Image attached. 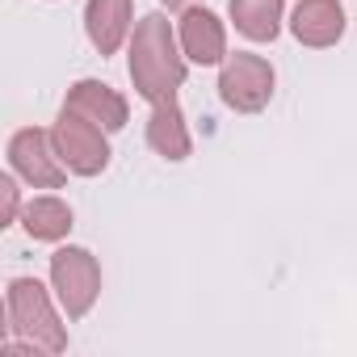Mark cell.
Returning a JSON list of instances; mask_svg holds the SVG:
<instances>
[{
    "label": "cell",
    "instance_id": "1",
    "mask_svg": "<svg viewBox=\"0 0 357 357\" xmlns=\"http://www.w3.org/2000/svg\"><path fill=\"white\" fill-rule=\"evenodd\" d=\"M130 84L143 101L164 105L176 101V89L185 84V55L176 51V34L164 13H147L135 22L130 38Z\"/></svg>",
    "mask_w": 357,
    "mask_h": 357
},
{
    "label": "cell",
    "instance_id": "2",
    "mask_svg": "<svg viewBox=\"0 0 357 357\" xmlns=\"http://www.w3.org/2000/svg\"><path fill=\"white\" fill-rule=\"evenodd\" d=\"M5 307H9V340H22L34 353H63L68 349V332H63L47 290L34 278H13Z\"/></svg>",
    "mask_w": 357,
    "mask_h": 357
},
{
    "label": "cell",
    "instance_id": "3",
    "mask_svg": "<svg viewBox=\"0 0 357 357\" xmlns=\"http://www.w3.org/2000/svg\"><path fill=\"white\" fill-rule=\"evenodd\" d=\"M51 286H55L68 319L89 315V307L101 294V265H97V257L89 248H72V244L59 248L51 257Z\"/></svg>",
    "mask_w": 357,
    "mask_h": 357
},
{
    "label": "cell",
    "instance_id": "4",
    "mask_svg": "<svg viewBox=\"0 0 357 357\" xmlns=\"http://www.w3.org/2000/svg\"><path fill=\"white\" fill-rule=\"evenodd\" d=\"M219 97L236 109V114H257L269 105L273 97V68L269 59L261 55H248V51H236L223 59V72H219Z\"/></svg>",
    "mask_w": 357,
    "mask_h": 357
},
{
    "label": "cell",
    "instance_id": "5",
    "mask_svg": "<svg viewBox=\"0 0 357 357\" xmlns=\"http://www.w3.org/2000/svg\"><path fill=\"white\" fill-rule=\"evenodd\" d=\"M51 139H55V151H59V160L68 164V172H76V176H97V172H105V164H109V143H105V135H101L97 122H89V118L63 109L59 122L51 126Z\"/></svg>",
    "mask_w": 357,
    "mask_h": 357
},
{
    "label": "cell",
    "instance_id": "6",
    "mask_svg": "<svg viewBox=\"0 0 357 357\" xmlns=\"http://www.w3.org/2000/svg\"><path fill=\"white\" fill-rule=\"evenodd\" d=\"M9 164L34 190H59L68 181V164L59 160L55 139L43 126H26V130H17L9 139Z\"/></svg>",
    "mask_w": 357,
    "mask_h": 357
},
{
    "label": "cell",
    "instance_id": "7",
    "mask_svg": "<svg viewBox=\"0 0 357 357\" xmlns=\"http://www.w3.org/2000/svg\"><path fill=\"white\" fill-rule=\"evenodd\" d=\"M63 109H72V114H80V118H89V122H97L101 130H122L126 118H130L126 97H122L118 89L101 84V80H76V84L68 89Z\"/></svg>",
    "mask_w": 357,
    "mask_h": 357
},
{
    "label": "cell",
    "instance_id": "8",
    "mask_svg": "<svg viewBox=\"0 0 357 357\" xmlns=\"http://www.w3.org/2000/svg\"><path fill=\"white\" fill-rule=\"evenodd\" d=\"M181 51L185 59H194L198 68H215L227 59V30L211 9H185L181 13Z\"/></svg>",
    "mask_w": 357,
    "mask_h": 357
},
{
    "label": "cell",
    "instance_id": "9",
    "mask_svg": "<svg viewBox=\"0 0 357 357\" xmlns=\"http://www.w3.org/2000/svg\"><path fill=\"white\" fill-rule=\"evenodd\" d=\"M290 30L303 47H336L344 38V9L340 0H298L294 5V17H290Z\"/></svg>",
    "mask_w": 357,
    "mask_h": 357
},
{
    "label": "cell",
    "instance_id": "10",
    "mask_svg": "<svg viewBox=\"0 0 357 357\" xmlns=\"http://www.w3.org/2000/svg\"><path fill=\"white\" fill-rule=\"evenodd\" d=\"M84 30H89V43L101 55H114L130 34V0H89L84 5Z\"/></svg>",
    "mask_w": 357,
    "mask_h": 357
},
{
    "label": "cell",
    "instance_id": "11",
    "mask_svg": "<svg viewBox=\"0 0 357 357\" xmlns=\"http://www.w3.org/2000/svg\"><path fill=\"white\" fill-rule=\"evenodd\" d=\"M147 143H151V151H160L164 160H185V155L194 151V139H190V130H185V118H181V109H176V101L151 105Z\"/></svg>",
    "mask_w": 357,
    "mask_h": 357
},
{
    "label": "cell",
    "instance_id": "12",
    "mask_svg": "<svg viewBox=\"0 0 357 357\" xmlns=\"http://www.w3.org/2000/svg\"><path fill=\"white\" fill-rule=\"evenodd\" d=\"M282 9H286V0H231V22L244 38L273 43L282 30Z\"/></svg>",
    "mask_w": 357,
    "mask_h": 357
},
{
    "label": "cell",
    "instance_id": "13",
    "mask_svg": "<svg viewBox=\"0 0 357 357\" xmlns=\"http://www.w3.org/2000/svg\"><path fill=\"white\" fill-rule=\"evenodd\" d=\"M22 227L30 240H43V244H55L72 231V206L59 202V198H34L22 206Z\"/></svg>",
    "mask_w": 357,
    "mask_h": 357
},
{
    "label": "cell",
    "instance_id": "14",
    "mask_svg": "<svg viewBox=\"0 0 357 357\" xmlns=\"http://www.w3.org/2000/svg\"><path fill=\"white\" fill-rule=\"evenodd\" d=\"M0 198H5V215H0V223H17L22 202H17V185H13V176H5V181H0Z\"/></svg>",
    "mask_w": 357,
    "mask_h": 357
},
{
    "label": "cell",
    "instance_id": "15",
    "mask_svg": "<svg viewBox=\"0 0 357 357\" xmlns=\"http://www.w3.org/2000/svg\"><path fill=\"white\" fill-rule=\"evenodd\" d=\"M160 5H168V9H190L194 0H160Z\"/></svg>",
    "mask_w": 357,
    "mask_h": 357
}]
</instances>
